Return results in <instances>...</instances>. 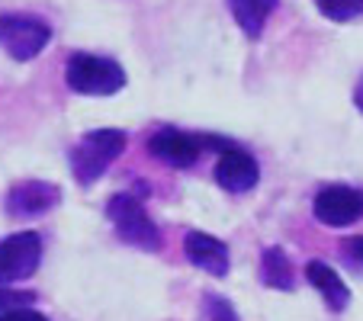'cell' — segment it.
<instances>
[{
  "mask_svg": "<svg viewBox=\"0 0 363 321\" xmlns=\"http://www.w3.org/2000/svg\"><path fill=\"white\" fill-rule=\"evenodd\" d=\"M354 103H357V110L363 113V77H360V84H357V90H354Z\"/></svg>",
  "mask_w": 363,
  "mask_h": 321,
  "instance_id": "obj_19",
  "label": "cell"
},
{
  "mask_svg": "<svg viewBox=\"0 0 363 321\" xmlns=\"http://www.w3.org/2000/svg\"><path fill=\"white\" fill-rule=\"evenodd\" d=\"M33 302H35V293H29V289L0 286V315H4V312H13V308H29Z\"/></svg>",
  "mask_w": 363,
  "mask_h": 321,
  "instance_id": "obj_15",
  "label": "cell"
},
{
  "mask_svg": "<svg viewBox=\"0 0 363 321\" xmlns=\"http://www.w3.org/2000/svg\"><path fill=\"white\" fill-rule=\"evenodd\" d=\"M315 7L331 23H350L363 13V0H315Z\"/></svg>",
  "mask_w": 363,
  "mask_h": 321,
  "instance_id": "obj_14",
  "label": "cell"
},
{
  "mask_svg": "<svg viewBox=\"0 0 363 321\" xmlns=\"http://www.w3.org/2000/svg\"><path fill=\"white\" fill-rule=\"evenodd\" d=\"M42 238L35 232H16L0 241V286H13L39 270Z\"/></svg>",
  "mask_w": 363,
  "mask_h": 321,
  "instance_id": "obj_5",
  "label": "cell"
},
{
  "mask_svg": "<svg viewBox=\"0 0 363 321\" xmlns=\"http://www.w3.org/2000/svg\"><path fill=\"white\" fill-rule=\"evenodd\" d=\"M206 315H209V321H238V315H235L232 302L222 299V295L216 293H206Z\"/></svg>",
  "mask_w": 363,
  "mask_h": 321,
  "instance_id": "obj_16",
  "label": "cell"
},
{
  "mask_svg": "<svg viewBox=\"0 0 363 321\" xmlns=\"http://www.w3.org/2000/svg\"><path fill=\"white\" fill-rule=\"evenodd\" d=\"M274 7H277V0H228V10H232L235 23L241 26V33L247 39H261L264 23L274 13Z\"/></svg>",
  "mask_w": 363,
  "mask_h": 321,
  "instance_id": "obj_12",
  "label": "cell"
},
{
  "mask_svg": "<svg viewBox=\"0 0 363 321\" xmlns=\"http://www.w3.org/2000/svg\"><path fill=\"white\" fill-rule=\"evenodd\" d=\"M106 215H110V222L116 225V235L125 244H135L142 251H158L161 247V232L145 212L142 199L129 196V193H116L106 203Z\"/></svg>",
  "mask_w": 363,
  "mask_h": 321,
  "instance_id": "obj_4",
  "label": "cell"
},
{
  "mask_svg": "<svg viewBox=\"0 0 363 321\" xmlns=\"http://www.w3.org/2000/svg\"><path fill=\"white\" fill-rule=\"evenodd\" d=\"M341 251L347 254L350 260L363 264V235H354V238H344V241H341Z\"/></svg>",
  "mask_w": 363,
  "mask_h": 321,
  "instance_id": "obj_17",
  "label": "cell"
},
{
  "mask_svg": "<svg viewBox=\"0 0 363 321\" xmlns=\"http://www.w3.org/2000/svg\"><path fill=\"white\" fill-rule=\"evenodd\" d=\"M125 145H129V135L123 129H94L81 135V142L71 148V171L77 184L90 186L96 177H103L106 167L125 151Z\"/></svg>",
  "mask_w": 363,
  "mask_h": 321,
  "instance_id": "obj_1",
  "label": "cell"
},
{
  "mask_svg": "<svg viewBox=\"0 0 363 321\" xmlns=\"http://www.w3.org/2000/svg\"><path fill=\"white\" fill-rule=\"evenodd\" d=\"M0 321H48L45 315L33 312V308H13V312H4Z\"/></svg>",
  "mask_w": 363,
  "mask_h": 321,
  "instance_id": "obj_18",
  "label": "cell"
},
{
  "mask_svg": "<svg viewBox=\"0 0 363 321\" xmlns=\"http://www.w3.org/2000/svg\"><path fill=\"white\" fill-rule=\"evenodd\" d=\"M184 251L186 257H190L193 266H199V270H206L209 276H225L228 274V247L225 241L213 238V235L206 232H190L184 238Z\"/></svg>",
  "mask_w": 363,
  "mask_h": 321,
  "instance_id": "obj_10",
  "label": "cell"
},
{
  "mask_svg": "<svg viewBox=\"0 0 363 321\" xmlns=\"http://www.w3.org/2000/svg\"><path fill=\"white\" fill-rule=\"evenodd\" d=\"M65 81L74 94H87V96H110L119 94L125 87V71L119 62L103 55H87L77 52L68 58L65 64Z\"/></svg>",
  "mask_w": 363,
  "mask_h": 321,
  "instance_id": "obj_2",
  "label": "cell"
},
{
  "mask_svg": "<svg viewBox=\"0 0 363 321\" xmlns=\"http://www.w3.org/2000/svg\"><path fill=\"white\" fill-rule=\"evenodd\" d=\"M62 203V190L48 180H20L10 186L4 209L10 219H39Z\"/></svg>",
  "mask_w": 363,
  "mask_h": 321,
  "instance_id": "obj_7",
  "label": "cell"
},
{
  "mask_svg": "<svg viewBox=\"0 0 363 321\" xmlns=\"http://www.w3.org/2000/svg\"><path fill=\"white\" fill-rule=\"evenodd\" d=\"M257 180H261V167H257L251 151L232 145V148H225L219 154V161H216V184H219L222 190L247 193L257 186Z\"/></svg>",
  "mask_w": 363,
  "mask_h": 321,
  "instance_id": "obj_8",
  "label": "cell"
},
{
  "mask_svg": "<svg viewBox=\"0 0 363 321\" xmlns=\"http://www.w3.org/2000/svg\"><path fill=\"white\" fill-rule=\"evenodd\" d=\"M306 280L325 295V302H328L331 312H344V308H347L350 289H347V283L341 280V274H337L335 266L322 264V260H308L306 264Z\"/></svg>",
  "mask_w": 363,
  "mask_h": 321,
  "instance_id": "obj_11",
  "label": "cell"
},
{
  "mask_svg": "<svg viewBox=\"0 0 363 321\" xmlns=\"http://www.w3.org/2000/svg\"><path fill=\"white\" fill-rule=\"evenodd\" d=\"M52 42V26L33 13H4L0 16V48L13 62H33Z\"/></svg>",
  "mask_w": 363,
  "mask_h": 321,
  "instance_id": "obj_3",
  "label": "cell"
},
{
  "mask_svg": "<svg viewBox=\"0 0 363 321\" xmlns=\"http://www.w3.org/2000/svg\"><path fill=\"white\" fill-rule=\"evenodd\" d=\"M148 151L158 161L171 167H190L199 161L203 154V145H199V135H190V132L180 129H158L148 138Z\"/></svg>",
  "mask_w": 363,
  "mask_h": 321,
  "instance_id": "obj_9",
  "label": "cell"
},
{
  "mask_svg": "<svg viewBox=\"0 0 363 321\" xmlns=\"http://www.w3.org/2000/svg\"><path fill=\"white\" fill-rule=\"evenodd\" d=\"M261 283L270 289H280V293H293L296 289V274L289 257L280 247H267L261 257Z\"/></svg>",
  "mask_w": 363,
  "mask_h": 321,
  "instance_id": "obj_13",
  "label": "cell"
},
{
  "mask_svg": "<svg viewBox=\"0 0 363 321\" xmlns=\"http://www.w3.org/2000/svg\"><path fill=\"white\" fill-rule=\"evenodd\" d=\"M315 219L328 228H347L363 219V190L357 186H325L318 190L315 203H312Z\"/></svg>",
  "mask_w": 363,
  "mask_h": 321,
  "instance_id": "obj_6",
  "label": "cell"
}]
</instances>
